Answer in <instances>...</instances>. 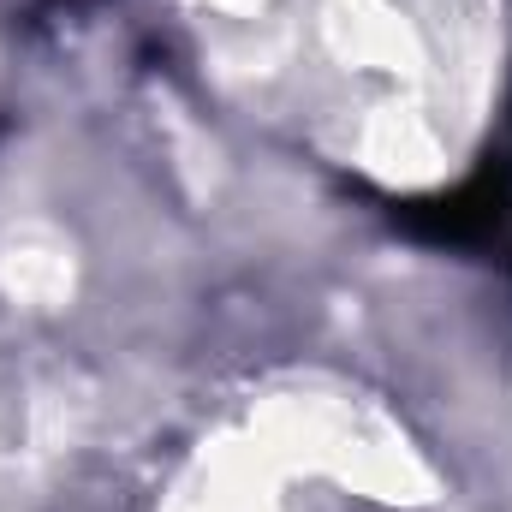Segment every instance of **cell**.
Here are the masks:
<instances>
[{"instance_id": "1", "label": "cell", "mask_w": 512, "mask_h": 512, "mask_svg": "<svg viewBox=\"0 0 512 512\" xmlns=\"http://www.w3.org/2000/svg\"><path fill=\"white\" fill-rule=\"evenodd\" d=\"M399 227L429 239V245H459V251H489L512 233V167L483 161L459 191L417 197L399 209Z\"/></svg>"}]
</instances>
